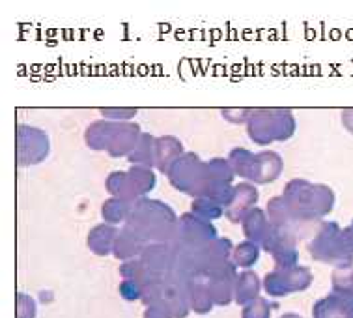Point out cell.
Returning a JSON list of instances; mask_svg holds the SVG:
<instances>
[{
    "label": "cell",
    "mask_w": 353,
    "mask_h": 318,
    "mask_svg": "<svg viewBox=\"0 0 353 318\" xmlns=\"http://www.w3.org/2000/svg\"><path fill=\"white\" fill-rule=\"evenodd\" d=\"M284 201L297 219L318 227L321 217L327 215L334 206V191L325 183H310L303 178H294L284 188Z\"/></svg>",
    "instance_id": "1"
},
{
    "label": "cell",
    "mask_w": 353,
    "mask_h": 318,
    "mask_svg": "<svg viewBox=\"0 0 353 318\" xmlns=\"http://www.w3.org/2000/svg\"><path fill=\"white\" fill-rule=\"evenodd\" d=\"M125 223L135 228L150 244L152 241L170 244L176 238V230H178V215L174 214V210L165 202L148 197H141L133 204Z\"/></svg>",
    "instance_id": "2"
},
{
    "label": "cell",
    "mask_w": 353,
    "mask_h": 318,
    "mask_svg": "<svg viewBox=\"0 0 353 318\" xmlns=\"http://www.w3.org/2000/svg\"><path fill=\"white\" fill-rule=\"evenodd\" d=\"M297 130L296 118L290 109H252L247 122V135L258 146L284 143Z\"/></svg>",
    "instance_id": "3"
},
{
    "label": "cell",
    "mask_w": 353,
    "mask_h": 318,
    "mask_svg": "<svg viewBox=\"0 0 353 318\" xmlns=\"http://www.w3.org/2000/svg\"><path fill=\"white\" fill-rule=\"evenodd\" d=\"M307 249L316 262L331 264L334 268L353 266V253L344 241L342 228L334 221H321L320 227L310 236Z\"/></svg>",
    "instance_id": "4"
},
{
    "label": "cell",
    "mask_w": 353,
    "mask_h": 318,
    "mask_svg": "<svg viewBox=\"0 0 353 318\" xmlns=\"http://www.w3.org/2000/svg\"><path fill=\"white\" fill-rule=\"evenodd\" d=\"M168 182L174 189H178L181 193H187L193 199L204 197L210 183H212V176L208 170V161H202L196 154L189 152L178 157L172 163V167L167 172Z\"/></svg>",
    "instance_id": "5"
},
{
    "label": "cell",
    "mask_w": 353,
    "mask_h": 318,
    "mask_svg": "<svg viewBox=\"0 0 353 318\" xmlns=\"http://www.w3.org/2000/svg\"><path fill=\"white\" fill-rule=\"evenodd\" d=\"M15 152H17V163L21 167H32L46 161L49 152H51V143L46 131L19 123L15 128Z\"/></svg>",
    "instance_id": "6"
},
{
    "label": "cell",
    "mask_w": 353,
    "mask_h": 318,
    "mask_svg": "<svg viewBox=\"0 0 353 318\" xmlns=\"http://www.w3.org/2000/svg\"><path fill=\"white\" fill-rule=\"evenodd\" d=\"M314 275L307 266L290 268V270H279L275 268L263 277V290L271 298H284L288 294L303 292L312 285Z\"/></svg>",
    "instance_id": "7"
},
{
    "label": "cell",
    "mask_w": 353,
    "mask_h": 318,
    "mask_svg": "<svg viewBox=\"0 0 353 318\" xmlns=\"http://www.w3.org/2000/svg\"><path fill=\"white\" fill-rule=\"evenodd\" d=\"M217 238V228L213 227L212 221H205L199 215H194L193 212L191 214L187 212L178 217V230H176V238L172 241L193 247V249H202Z\"/></svg>",
    "instance_id": "8"
},
{
    "label": "cell",
    "mask_w": 353,
    "mask_h": 318,
    "mask_svg": "<svg viewBox=\"0 0 353 318\" xmlns=\"http://www.w3.org/2000/svg\"><path fill=\"white\" fill-rule=\"evenodd\" d=\"M265 214H268L271 227L275 228V230L292 234V236H296L297 240H305L308 236H312L316 232V228L320 227V225L318 227H310V225H305V223L297 219L296 215L292 214V210L288 208V204H286L283 195L271 197L268 206H265Z\"/></svg>",
    "instance_id": "9"
},
{
    "label": "cell",
    "mask_w": 353,
    "mask_h": 318,
    "mask_svg": "<svg viewBox=\"0 0 353 318\" xmlns=\"http://www.w3.org/2000/svg\"><path fill=\"white\" fill-rule=\"evenodd\" d=\"M234 246L228 238H217L212 244L199 249V275L210 277L221 268H225L232 260Z\"/></svg>",
    "instance_id": "10"
},
{
    "label": "cell",
    "mask_w": 353,
    "mask_h": 318,
    "mask_svg": "<svg viewBox=\"0 0 353 318\" xmlns=\"http://www.w3.org/2000/svg\"><path fill=\"white\" fill-rule=\"evenodd\" d=\"M236 279H238V266L232 260L225 268H221L215 273H212L210 277H205V283H208V288H210L215 306H230L232 299H234Z\"/></svg>",
    "instance_id": "11"
},
{
    "label": "cell",
    "mask_w": 353,
    "mask_h": 318,
    "mask_svg": "<svg viewBox=\"0 0 353 318\" xmlns=\"http://www.w3.org/2000/svg\"><path fill=\"white\" fill-rule=\"evenodd\" d=\"M265 253H270L275 260V266L279 270H290L297 266L299 260V251H297V238L288 232L275 230L271 236L270 244L263 249Z\"/></svg>",
    "instance_id": "12"
},
{
    "label": "cell",
    "mask_w": 353,
    "mask_h": 318,
    "mask_svg": "<svg viewBox=\"0 0 353 318\" xmlns=\"http://www.w3.org/2000/svg\"><path fill=\"white\" fill-rule=\"evenodd\" d=\"M114 122V120H112ZM142 131L141 126L135 122H114L112 126V135H110L109 148L107 154L110 157H128L139 143Z\"/></svg>",
    "instance_id": "13"
},
{
    "label": "cell",
    "mask_w": 353,
    "mask_h": 318,
    "mask_svg": "<svg viewBox=\"0 0 353 318\" xmlns=\"http://www.w3.org/2000/svg\"><path fill=\"white\" fill-rule=\"evenodd\" d=\"M258 189L251 182H241L234 188V197L230 204L225 208V217L234 225L243 221V217L252 208H256Z\"/></svg>",
    "instance_id": "14"
},
{
    "label": "cell",
    "mask_w": 353,
    "mask_h": 318,
    "mask_svg": "<svg viewBox=\"0 0 353 318\" xmlns=\"http://www.w3.org/2000/svg\"><path fill=\"white\" fill-rule=\"evenodd\" d=\"M241 227H243L245 238L256 244L260 249L268 247L271 236L275 232V228L271 227L270 219H268V214L262 208H252L241 221Z\"/></svg>",
    "instance_id": "15"
},
{
    "label": "cell",
    "mask_w": 353,
    "mask_h": 318,
    "mask_svg": "<svg viewBox=\"0 0 353 318\" xmlns=\"http://www.w3.org/2000/svg\"><path fill=\"white\" fill-rule=\"evenodd\" d=\"M148 244L150 241L144 240L135 228L129 227L128 223H123V227L118 230V236H116L112 255L118 260H123V262L131 259H139Z\"/></svg>",
    "instance_id": "16"
},
{
    "label": "cell",
    "mask_w": 353,
    "mask_h": 318,
    "mask_svg": "<svg viewBox=\"0 0 353 318\" xmlns=\"http://www.w3.org/2000/svg\"><path fill=\"white\" fill-rule=\"evenodd\" d=\"M314 318H353V298L331 292L318 299L312 309Z\"/></svg>",
    "instance_id": "17"
},
{
    "label": "cell",
    "mask_w": 353,
    "mask_h": 318,
    "mask_svg": "<svg viewBox=\"0 0 353 318\" xmlns=\"http://www.w3.org/2000/svg\"><path fill=\"white\" fill-rule=\"evenodd\" d=\"M185 154L183 144L178 137L163 135L155 139V167L159 172L167 175L168 169L172 167V163Z\"/></svg>",
    "instance_id": "18"
},
{
    "label": "cell",
    "mask_w": 353,
    "mask_h": 318,
    "mask_svg": "<svg viewBox=\"0 0 353 318\" xmlns=\"http://www.w3.org/2000/svg\"><path fill=\"white\" fill-rule=\"evenodd\" d=\"M228 161H230L232 169L236 172V176L243 178V180H249L251 183H254L258 175V163H260V156L251 152L247 148H232L230 154H228Z\"/></svg>",
    "instance_id": "19"
},
{
    "label": "cell",
    "mask_w": 353,
    "mask_h": 318,
    "mask_svg": "<svg viewBox=\"0 0 353 318\" xmlns=\"http://www.w3.org/2000/svg\"><path fill=\"white\" fill-rule=\"evenodd\" d=\"M118 230L114 225H109V223H101V225H96L92 228L90 234H88V249L92 253L97 255V257H107V255L112 253L114 249L116 236H118Z\"/></svg>",
    "instance_id": "20"
},
{
    "label": "cell",
    "mask_w": 353,
    "mask_h": 318,
    "mask_svg": "<svg viewBox=\"0 0 353 318\" xmlns=\"http://www.w3.org/2000/svg\"><path fill=\"white\" fill-rule=\"evenodd\" d=\"M260 290H262V281L258 277V273H254L252 270H245V272L238 273L236 288H234V301L238 306H247L260 298Z\"/></svg>",
    "instance_id": "21"
},
{
    "label": "cell",
    "mask_w": 353,
    "mask_h": 318,
    "mask_svg": "<svg viewBox=\"0 0 353 318\" xmlns=\"http://www.w3.org/2000/svg\"><path fill=\"white\" fill-rule=\"evenodd\" d=\"M258 156H260V163H258V175L254 183L265 186V183L275 182L284 170L283 157L279 156L276 152H273V150L258 152Z\"/></svg>",
    "instance_id": "22"
},
{
    "label": "cell",
    "mask_w": 353,
    "mask_h": 318,
    "mask_svg": "<svg viewBox=\"0 0 353 318\" xmlns=\"http://www.w3.org/2000/svg\"><path fill=\"white\" fill-rule=\"evenodd\" d=\"M142 264L152 270V272L165 273L170 264V244H159V241H152L146 246L139 257Z\"/></svg>",
    "instance_id": "23"
},
{
    "label": "cell",
    "mask_w": 353,
    "mask_h": 318,
    "mask_svg": "<svg viewBox=\"0 0 353 318\" xmlns=\"http://www.w3.org/2000/svg\"><path fill=\"white\" fill-rule=\"evenodd\" d=\"M105 188L109 191L110 197H114V199H120V201L125 202H137L141 197L137 195L135 188H133V183L129 180L128 172H122V170H114V172H110L107 176V180H105Z\"/></svg>",
    "instance_id": "24"
},
{
    "label": "cell",
    "mask_w": 353,
    "mask_h": 318,
    "mask_svg": "<svg viewBox=\"0 0 353 318\" xmlns=\"http://www.w3.org/2000/svg\"><path fill=\"white\" fill-rule=\"evenodd\" d=\"M112 126L114 122L112 120H96V122H92L86 131H84V143L90 150H96V152H101L109 148L110 143V135H112Z\"/></svg>",
    "instance_id": "25"
},
{
    "label": "cell",
    "mask_w": 353,
    "mask_h": 318,
    "mask_svg": "<svg viewBox=\"0 0 353 318\" xmlns=\"http://www.w3.org/2000/svg\"><path fill=\"white\" fill-rule=\"evenodd\" d=\"M189 306L196 315H208L213 309V299L205 283V277H194L189 283Z\"/></svg>",
    "instance_id": "26"
},
{
    "label": "cell",
    "mask_w": 353,
    "mask_h": 318,
    "mask_svg": "<svg viewBox=\"0 0 353 318\" xmlns=\"http://www.w3.org/2000/svg\"><path fill=\"white\" fill-rule=\"evenodd\" d=\"M128 175L139 197H146L148 193L154 191L155 183H157V176L152 170V167H146V165H131Z\"/></svg>",
    "instance_id": "27"
},
{
    "label": "cell",
    "mask_w": 353,
    "mask_h": 318,
    "mask_svg": "<svg viewBox=\"0 0 353 318\" xmlns=\"http://www.w3.org/2000/svg\"><path fill=\"white\" fill-rule=\"evenodd\" d=\"M128 159L131 165H146V167H155V137L152 133H142L139 143L129 154Z\"/></svg>",
    "instance_id": "28"
},
{
    "label": "cell",
    "mask_w": 353,
    "mask_h": 318,
    "mask_svg": "<svg viewBox=\"0 0 353 318\" xmlns=\"http://www.w3.org/2000/svg\"><path fill=\"white\" fill-rule=\"evenodd\" d=\"M135 204V202H133ZM133 204L131 202L120 201V199H114V197H110L107 201L103 202L101 206V215L105 223H109V225H120V223H125L131 214V208H133Z\"/></svg>",
    "instance_id": "29"
},
{
    "label": "cell",
    "mask_w": 353,
    "mask_h": 318,
    "mask_svg": "<svg viewBox=\"0 0 353 318\" xmlns=\"http://www.w3.org/2000/svg\"><path fill=\"white\" fill-rule=\"evenodd\" d=\"M258 257H260V247L252 241L245 240L241 244L236 246L234 253H232V262L238 268H245L249 270L251 266H254L258 262Z\"/></svg>",
    "instance_id": "30"
},
{
    "label": "cell",
    "mask_w": 353,
    "mask_h": 318,
    "mask_svg": "<svg viewBox=\"0 0 353 318\" xmlns=\"http://www.w3.org/2000/svg\"><path fill=\"white\" fill-rule=\"evenodd\" d=\"M191 212L205 221L219 219V217L225 215V208H223L221 204H217V202H213L212 199H208V197H199V199H194L193 204H191Z\"/></svg>",
    "instance_id": "31"
},
{
    "label": "cell",
    "mask_w": 353,
    "mask_h": 318,
    "mask_svg": "<svg viewBox=\"0 0 353 318\" xmlns=\"http://www.w3.org/2000/svg\"><path fill=\"white\" fill-rule=\"evenodd\" d=\"M333 292L353 298V266L352 268H334L331 275Z\"/></svg>",
    "instance_id": "32"
},
{
    "label": "cell",
    "mask_w": 353,
    "mask_h": 318,
    "mask_svg": "<svg viewBox=\"0 0 353 318\" xmlns=\"http://www.w3.org/2000/svg\"><path fill=\"white\" fill-rule=\"evenodd\" d=\"M208 170H210V176L215 182H234L236 178V172L232 169V165L228 159H223V157H215V159H210L208 161Z\"/></svg>",
    "instance_id": "33"
},
{
    "label": "cell",
    "mask_w": 353,
    "mask_h": 318,
    "mask_svg": "<svg viewBox=\"0 0 353 318\" xmlns=\"http://www.w3.org/2000/svg\"><path fill=\"white\" fill-rule=\"evenodd\" d=\"M234 188H236V186H232V183L228 182H215V180H212V183H210V188H208L204 197L212 199L213 202H217L223 208H226V206L230 204L232 197H234Z\"/></svg>",
    "instance_id": "34"
},
{
    "label": "cell",
    "mask_w": 353,
    "mask_h": 318,
    "mask_svg": "<svg viewBox=\"0 0 353 318\" xmlns=\"http://www.w3.org/2000/svg\"><path fill=\"white\" fill-rule=\"evenodd\" d=\"M36 301L32 296H28L25 292L17 294L15 298V318H36Z\"/></svg>",
    "instance_id": "35"
},
{
    "label": "cell",
    "mask_w": 353,
    "mask_h": 318,
    "mask_svg": "<svg viewBox=\"0 0 353 318\" xmlns=\"http://www.w3.org/2000/svg\"><path fill=\"white\" fill-rule=\"evenodd\" d=\"M270 315L271 304L263 298H256L251 304H247L241 311V318H270Z\"/></svg>",
    "instance_id": "36"
},
{
    "label": "cell",
    "mask_w": 353,
    "mask_h": 318,
    "mask_svg": "<svg viewBox=\"0 0 353 318\" xmlns=\"http://www.w3.org/2000/svg\"><path fill=\"white\" fill-rule=\"evenodd\" d=\"M165 298V283L161 281V283H154V285H148L142 288V298L141 301L144 306L148 307L155 301H161V299Z\"/></svg>",
    "instance_id": "37"
},
{
    "label": "cell",
    "mask_w": 353,
    "mask_h": 318,
    "mask_svg": "<svg viewBox=\"0 0 353 318\" xmlns=\"http://www.w3.org/2000/svg\"><path fill=\"white\" fill-rule=\"evenodd\" d=\"M120 294L125 301H137L142 298V286L135 279H123L120 283Z\"/></svg>",
    "instance_id": "38"
},
{
    "label": "cell",
    "mask_w": 353,
    "mask_h": 318,
    "mask_svg": "<svg viewBox=\"0 0 353 318\" xmlns=\"http://www.w3.org/2000/svg\"><path fill=\"white\" fill-rule=\"evenodd\" d=\"M105 120H114V122H129L131 118L137 115V109H129V107H123V109H99Z\"/></svg>",
    "instance_id": "39"
},
{
    "label": "cell",
    "mask_w": 353,
    "mask_h": 318,
    "mask_svg": "<svg viewBox=\"0 0 353 318\" xmlns=\"http://www.w3.org/2000/svg\"><path fill=\"white\" fill-rule=\"evenodd\" d=\"M144 318H174V315L170 311V307L167 306V301L161 299V301H155V304L146 307Z\"/></svg>",
    "instance_id": "40"
},
{
    "label": "cell",
    "mask_w": 353,
    "mask_h": 318,
    "mask_svg": "<svg viewBox=\"0 0 353 318\" xmlns=\"http://www.w3.org/2000/svg\"><path fill=\"white\" fill-rule=\"evenodd\" d=\"M252 109H221V115L230 123H247Z\"/></svg>",
    "instance_id": "41"
},
{
    "label": "cell",
    "mask_w": 353,
    "mask_h": 318,
    "mask_svg": "<svg viewBox=\"0 0 353 318\" xmlns=\"http://www.w3.org/2000/svg\"><path fill=\"white\" fill-rule=\"evenodd\" d=\"M341 120H342V126H344V128H346V130L353 135V109L342 110Z\"/></svg>",
    "instance_id": "42"
},
{
    "label": "cell",
    "mask_w": 353,
    "mask_h": 318,
    "mask_svg": "<svg viewBox=\"0 0 353 318\" xmlns=\"http://www.w3.org/2000/svg\"><path fill=\"white\" fill-rule=\"evenodd\" d=\"M342 236H344V241H346L347 249L353 253V221L346 228H342Z\"/></svg>",
    "instance_id": "43"
},
{
    "label": "cell",
    "mask_w": 353,
    "mask_h": 318,
    "mask_svg": "<svg viewBox=\"0 0 353 318\" xmlns=\"http://www.w3.org/2000/svg\"><path fill=\"white\" fill-rule=\"evenodd\" d=\"M281 318H303L301 315H297V312H284Z\"/></svg>",
    "instance_id": "44"
}]
</instances>
